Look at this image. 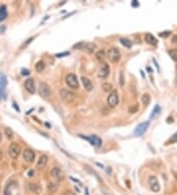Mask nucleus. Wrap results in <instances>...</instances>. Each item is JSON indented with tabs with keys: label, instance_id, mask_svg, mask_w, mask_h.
Returning <instances> with one entry per match:
<instances>
[{
	"label": "nucleus",
	"instance_id": "5701e85b",
	"mask_svg": "<svg viewBox=\"0 0 177 195\" xmlns=\"http://www.w3.org/2000/svg\"><path fill=\"white\" fill-rule=\"evenodd\" d=\"M35 68L38 72H42L44 70V68H45V64H44V62H42V61H38V63L36 64Z\"/></svg>",
	"mask_w": 177,
	"mask_h": 195
},
{
	"label": "nucleus",
	"instance_id": "6ab92c4d",
	"mask_svg": "<svg viewBox=\"0 0 177 195\" xmlns=\"http://www.w3.org/2000/svg\"><path fill=\"white\" fill-rule=\"evenodd\" d=\"M8 16L7 13V7L5 5H1L0 6V22L4 21Z\"/></svg>",
	"mask_w": 177,
	"mask_h": 195
},
{
	"label": "nucleus",
	"instance_id": "9b49d317",
	"mask_svg": "<svg viewBox=\"0 0 177 195\" xmlns=\"http://www.w3.org/2000/svg\"><path fill=\"white\" fill-rule=\"evenodd\" d=\"M25 89L27 90V92H29L30 94H35L36 85H35V81H34L33 78H29L25 81Z\"/></svg>",
	"mask_w": 177,
	"mask_h": 195
},
{
	"label": "nucleus",
	"instance_id": "58836bf2",
	"mask_svg": "<svg viewBox=\"0 0 177 195\" xmlns=\"http://www.w3.org/2000/svg\"><path fill=\"white\" fill-rule=\"evenodd\" d=\"M172 42H174V44H177V35L173 36V38H172Z\"/></svg>",
	"mask_w": 177,
	"mask_h": 195
},
{
	"label": "nucleus",
	"instance_id": "dca6fc26",
	"mask_svg": "<svg viewBox=\"0 0 177 195\" xmlns=\"http://www.w3.org/2000/svg\"><path fill=\"white\" fill-rule=\"evenodd\" d=\"M7 77L5 74L0 72V91H5V87L7 86Z\"/></svg>",
	"mask_w": 177,
	"mask_h": 195
},
{
	"label": "nucleus",
	"instance_id": "49530a36",
	"mask_svg": "<svg viewBox=\"0 0 177 195\" xmlns=\"http://www.w3.org/2000/svg\"><path fill=\"white\" fill-rule=\"evenodd\" d=\"M1 98H2V96H1V95H0V100H1Z\"/></svg>",
	"mask_w": 177,
	"mask_h": 195
},
{
	"label": "nucleus",
	"instance_id": "ea45409f",
	"mask_svg": "<svg viewBox=\"0 0 177 195\" xmlns=\"http://www.w3.org/2000/svg\"><path fill=\"white\" fill-rule=\"evenodd\" d=\"M138 5H139V3H138V2L136 1V0H135V1L132 2V6H133V7H137Z\"/></svg>",
	"mask_w": 177,
	"mask_h": 195
},
{
	"label": "nucleus",
	"instance_id": "37998d69",
	"mask_svg": "<svg viewBox=\"0 0 177 195\" xmlns=\"http://www.w3.org/2000/svg\"><path fill=\"white\" fill-rule=\"evenodd\" d=\"M4 29H5V27H2V28H0V32H1V33H2V32H3V30Z\"/></svg>",
	"mask_w": 177,
	"mask_h": 195
},
{
	"label": "nucleus",
	"instance_id": "a18cd8bd",
	"mask_svg": "<svg viewBox=\"0 0 177 195\" xmlns=\"http://www.w3.org/2000/svg\"><path fill=\"white\" fill-rule=\"evenodd\" d=\"M175 83H176V87H177V76H176V80H175Z\"/></svg>",
	"mask_w": 177,
	"mask_h": 195
},
{
	"label": "nucleus",
	"instance_id": "79ce46f5",
	"mask_svg": "<svg viewBox=\"0 0 177 195\" xmlns=\"http://www.w3.org/2000/svg\"><path fill=\"white\" fill-rule=\"evenodd\" d=\"M33 173H34V171H29V176H32V175H33Z\"/></svg>",
	"mask_w": 177,
	"mask_h": 195
},
{
	"label": "nucleus",
	"instance_id": "0eeeda50",
	"mask_svg": "<svg viewBox=\"0 0 177 195\" xmlns=\"http://www.w3.org/2000/svg\"><path fill=\"white\" fill-rule=\"evenodd\" d=\"M21 151H22V149H21V147L17 143H11L8 152H9V156L12 159H17L21 154Z\"/></svg>",
	"mask_w": 177,
	"mask_h": 195
},
{
	"label": "nucleus",
	"instance_id": "f704fd0d",
	"mask_svg": "<svg viewBox=\"0 0 177 195\" xmlns=\"http://www.w3.org/2000/svg\"><path fill=\"white\" fill-rule=\"evenodd\" d=\"M69 54H70V53L66 51V52H62V53H57L55 56H57V57H63L64 55H69Z\"/></svg>",
	"mask_w": 177,
	"mask_h": 195
},
{
	"label": "nucleus",
	"instance_id": "f03ea898",
	"mask_svg": "<svg viewBox=\"0 0 177 195\" xmlns=\"http://www.w3.org/2000/svg\"><path fill=\"white\" fill-rule=\"evenodd\" d=\"M106 55H107L108 60L111 62V63H117V62H119V60L121 58V53L117 48H109L107 53H106Z\"/></svg>",
	"mask_w": 177,
	"mask_h": 195
},
{
	"label": "nucleus",
	"instance_id": "72a5a7b5",
	"mask_svg": "<svg viewBox=\"0 0 177 195\" xmlns=\"http://www.w3.org/2000/svg\"><path fill=\"white\" fill-rule=\"evenodd\" d=\"M34 38H35V37H32V38H28V40H27V42H25V44H23V46H21V48H25V46H28V44H31V42H32V40H34Z\"/></svg>",
	"mask_w": 177,
	"mask_h": 195
},
{
	"label": "nucleus",
	"instance_id": "bb28decb",
	"mask_svg": "<svg viewBox=\"0 0 177 195\" xmlns=\"http://www.w3.org/2000/svg\"><path fill=\"white\" fill-rule=\"evenodd\" d=\"M168 53H169V56L171 57L172 60L177 61V49H171Z\"/></svg>",
	"mask_w": 177,
	"mask_h": 195
},
{
	"label": "nucleus",
	"instance_id": "2f4dec72",
	"mask_svg": "<svg viewBox=\"0 0 177 195\" xmlns=\"http://www.w3.org/2000/svg\"><path fill=\"white\" fill-rule=\"evenodd\" d=\"M138 108H139V106H138V104H136V106H132V108H129V112L130 113H135L138 111Z\"/></svg>",
	"mask_w": 177,
	"mask_h": 195
},
{
	"label": "nucleus",
	"instance_id": "e433bc0d",
	"mask_svg": "<svg viewBox=\"0 0 177 195\" xmlns=\"http://www.w3.org/2000/svg\"><path fill=\"white\" fill-rule=\"evenodd\" d=\"M120 85L121 86L124 85V82H123V74H122V72L120 73Z\"/></svg>",
	"mask_w": 177,
	"mask_h": 195
},
{
	"label": "nucleus",
	"instance_id": "6e6552de",
	"mask_svg": "<svg viewBox=\"0 0 177 195\" xmlns=\"http://www.w3.org/2000/svg\"><path fill=\"white\" fill-rule=\"evenodd\" d=\"M149 126H150V121L142 122V123H140L139 125L136 127L135 131H134V134H135L136 136H142V135L148 130Z\"/></svg>",
	"mask_w": 177,
	"mask_h": 195
},
{
	"label": "nucleus",
	"instance_id": "2eb2a0df",
	"mask_svg": "<svg viewBox=\"0 0 177 195\" xmlns=\"http://www.w3.org/2000/svg\"><path fill=\"white\" fill-rule=\"evenodd\" d=\"M82 83L84 85V88L87 90L88 92H91L93 90V83L91 82L89 78L87 77H82Z\"/></svg>",
	"mask_w": 177,
	"mask_h": 195
},
{
	"label": "nucleus",
	"instance_id": "20e7f679",
	"mask_svg": "<svg viewBox=\"0 0 177 195\" xmlns=\"http://www.w3.org/2000/svg\"><path fill=\"white\" fill-rule=\"evenodd\" d=\"M38 94H39L42 98H48L51 95L50 87L46 84V83L40 82L39 86H38Z\"/></svg>",
	"mask_w": 177,
	"mask_h": 195
},
{
	"label": "nucleus",
	"instance_id": "7c9ffc66",
	"mask_svg": "<svg viewBox=\"0 0 177 195\" xmlns=\"http://www.w3.org/2000/svg\"><path fill=\"white\" fill-rule=\"evenodd\" d=\"M48 188H49V190H51V191H55V190L58 188V184H54V183L50 182L49 185H48Z\"/></svg>",
	"mask_w": 177,
	"mask_h": 195
},
{
	"label": "nucleus",
	"instance_id": "1a4fd4ad",
	"mask_svg": "<svg viewBox=\"0 0 177 195\" xmlns=\"http://www.w3.org/2000/svg\"><path fill=\"white\" fill-rule=\"evenodd\" d=\"M109 72H110L109 65H108L107 63H105V62L101 63V66H99V78L105 79L106 77L109 75Z\"/></svg>",
	"mask_w": 177,
	"mask_h": 195
},
{
	"label": "nucleus",
	"instance_id": "393cba45",
	"mask_svg": "<svg viewBox=\"0 0 177 195\" xmlns=\"http://www.w3.org/2000/svg\"><path fill=\"white\" fill-rule=\"evenodd\" d=\"M120 42H121V44H122V46H124L125 48H130L132 46L131 40H127V38H121V40H120Z\"/></svg>",
	"mask_w": 177,
	"mask_h": 195
},
{
	"label": "nucleus",
	"instance_id": "9d476101",
	"mask_svg": "<svg viewBox=\"0 0 177 195\" xmlns=\"http://www.w3.org/2000/svg\"><path fill=\"white\" fill-rule=\"evenodd\" d=\"M149 184H150V187L152 189V191L153 192H159L161 190V185H159V182L157 180V178L155 176H150L149 178Z\"/></svg>",
	"mask_w": 177,
	"mask_h": 195
},
{
	"label": "nucleus",
	"instance_id": "7ed1b4c3",
	"mask_svg": "<svg viewBox=\"0 0 177 195\" xmlns=\"http://www.w3.org/2000/svg\"><path fill=\"white\" fill-rule=\"evenodd\" d=\"M66 84L71 89H79V81L75 74H68L66 76Z\"/></svg>",
	"mask_w": 177,
	"mask_h": 195
},
{
	"label": "nucleus",
	"instance_id": "473e14b6",
	"mask_svg": "<svg viewBox=\"0 0 177 195\" xmlns=\"http://www.w3.org/2000/svg\"><path fill=\"white\" fill-rule=\"evenodd\" d=\"M170 34H171V32H170V31H166V32H163V33L159 34V37H161V38H167L168 36H170Z\"/></svg>",
	"mask_w": 177,
	"mask_h": 195
},
{
	"label": "nucleus",
	"instance_id": "aec40b11",
	"mask_svg": "<svg viewBox=\"0 0 177 195\" xmlns=\"http://www.w3.org/2000/svg\"><path fill=\"white\" fill-rule=\"evenodd\" d=\"M106 57H107V55L105 54L104 50H99L97 53H95V58H97L99 62H102V63H103V61L105 60Z\"/></svg>",
	"mask_w": 177,
	"mask_h": 195
},
{
	"label": "nucleus",
	"instance_id": "4be33fe9",
	"mask_svg": "<svg viewBox=\"0 0 177 195\" xmlns=\"http://www.w3.org/2000/svg\"><path fill=\"white\" fill-rule=\"evenodd\" d=\"M14 184L13 181L11 182H9L7 184V185L5 186V188H4V192H3V195H12V192H11V187L12 185Z\"/></svg>",
	"mask_w": 177,
	"mask_h": 195
},
{
	"label": "nucleus",
	"instance_id": "c85d7f7f",
	"mask_svg": "<svg viewBox=\"0 0 177 195\" xmlns=\"http://www.w3.org/2000/svg\"><path fill=\"white\" fill-rule=\"evenodd\" d=\"M177 142V132L175 134H173L171 136V138L169 139V140H168V144H172V143H176Z\"/></svg>",
	"mask_w": 177,
	"mask_h": 195
},
{
	"label": "nucleus",
	"instance_id": "a19ab883",
	"mask_svg": "<svg viewBox=\"0 0 177 195\" xmlns=\"http://www.w3.org/2000/svg\"><path fill=\"white\" fill-rule=\"evenodd\" d=\"M13 106H14V108H16V110H17V111H19V108H18V106H17L16 102H13Z\"/></svg>",
	"mask_w": 177,
	"mask_h": 195
},
{
	"label": "nucleus",
	"instance_id": "423d86ee",
	"mask_svg": "<svg viewBox=\"0 0 177 195\" xmlns=\"http://www.w3.org/2000/svg\"><path fill=\"white\" fill-rule=\"evenodd\" d=\"M118 102H119L118 93H117V91H112L107 98V104L110 106V108H113L118 104Z\"/></svg>",
	"mask_w": 177,
	"mask_h": 195
},
{
	"label": "nucleus",
	"instance_id": "f257e3e1",
	"mask_svg": "<svg viewBox=\"0 0 177 195\" xmlns=\"http://www.w3.org/2000/svg\"><path fill=\"white\" fill-rule=\"evenodd\" d=\"M59 95H60L61 98H62L65 102H67V104L73 102L76 98V94L74 93L73 91H71V90L62 89L60 91V93H59Z\"/></svg>",
	"mask_w": 177,
	"mask_h": 195
},
{
	"label": "nucleus",
	"instance_id": "412c9836",
	"mask_svg": "<svg viewBox=\"0 0 177 195\" xmlns=\"http://www.w3.org/2000/svg\"><path fill=\"white\" fill-rule=\"evenodd\" d=\"M141 100H142V104H144V106H149V104H150V102H151L150 95H149V94H144V95L142 96V98H141Z\"/></svg>",
	"mask_w": 177,
	"mask_h": 195
},
{
	"label": "nucleus",
	"instance_id": "c03bdc74",
	"mask_svg": "<svg viewBox=\"0 0 177 195\" xmlns=\"http://www.w3.org/2000/svg\"><path fill=\"white\" fill-rule=\"evenodd\" d=\"M1 141H2V135L0 133V143H1Z\"/></svg>",
	"mask_w": 177,
	"mask_h": 195
},
{
	"label": "nucleus",
	"instance_id": "cd10ccee",
	"mask_svg": "<svg viewBox=\"0 0 177 195\" xmlns=\"http://www.w3.org/2000/svg\"><path fill=\"white\" fill-rule=\"evenodd\" d=\"M4 131H5V134H6V136H7V138H8V139H12V138H13V136H14V132L12 131L11 128L6 127Z\"/></svg>",
	"mask_w": 177,
	"mask_h": 195
},
{
	"label": "nucleus",
	"instance_id": "a878e982",
	"mask_svg": "<svg viewBox=\"0 0 177 195\" xmlns=\"http://www.w3.org/2000/svg\"><path fill=\"white\" fill-rule=\"evenodd\" d=\"M102 90H103L104 92H106V93H108V92H112V85L110 84V83H104V84H102Z\"/></svg>",
	"mask_w": 177,
	"mask_h": 195
},
{
	"label": "nucleus",
	"instance_id": "4c0bfd02",
	"mask_svg": "<svg viewBox=\"0 0 177 195\" xmlns=\"http://www.w3.org/2000/svg\"><path fill=\"white\" fill-rule=\"evenodd\" d=\"M62 195H74L73 194V192H71L70 190H67V191H65Z\"/></svg>",
	"mask_w": 177,
	"mask_h": 195
},
{
	"label": "nucleus",
	"instance_id": "f3484780",
	"mask_svg": "<svg viewBox=\"0 0 177 195\" xmlns=\"http://www.w3.org/2000/svg\"><path fill=\"white\" fill-rule=\"evenodd\" d=\"M145 38H146L147 44H151V46H157V40L153 37L152 34H147Z\"/></svg>",
	"mask_w": 177,
	"mask_h": 195
},
{
	"label": "nucleus",
	"instance_id": "f8f14e48",
	"mask_svg": "<svg viewBox=\"0 0 177 195\" xmlns=\"http://www.w3.org/2000/svg\"><path fill=\"white\" fill-rule=\"evenodd\" d=\"M23 157H24L25 161L28 163H33L35 161L36 155H35V152L31 149H26L23 153Z\"/></svg>",
	"mask_w": 177,
	"mask_h": 195
},
{
	"label": "nucleus",
	"instance_id": "39448f33",
	"mask_svg": "<svg viewBox=\"0 0 177 195\" xmlns=\"http://www.w3.org/2000/svg\"><path fill=\"white\" fill-rule=\"evenodd\" d=\"M81 138H84L85 140H88L93 146L101 147L102 144V140L97 135H89V136H83V135H79Z\"/></svg>",
	"mask_w": 177,
	"mask_h": 195
},
{
	"label": "nucleus",
	"instance_id": "ddd939ff",
	"mask_svg": "<svg viewBox=\"0 0 177 195\" xmlns=\"http://www.w3.org/2000/svg\"><path fill=\"white\" fill-rule=\"evenodd\" d=\"M47 161H48L47 156H45V155H41V156H40L39 159H38V164H37L38 169H39V170H42V169H43L44 167L46 166V164H47Z\"/></svg>",
	"mask_w": 177,
	"mask_h": 195
},
{
	"label": "nucleus",
	"instance_id": "c756f323",
	"mask_svg": "<svg viewBox=\"0 0 177 195\" xmlns=\"http://www.w3.org/2000/svg\"><path fill=\"white\" fill-rule=\"evenodd\" d=\"M85 46H86V44H85L84 42H79V44H77L74 46V48L75 49H82V48H85Z\"/></svg>",
	"mask_w": 177,
	"mask_h": 195
},
{
	"label": "nucleus",
	"instance_id": "b1692460",
	"mask_svg": "<svg viewBox=\"0 0 177 195\" xmlns=\"http://www.w3.org/2000/svg\"><path fill=\"white\" fill-rule=\"evenodd\" d=\"M161 112V106H159V104H157V106L153 108V112H152V114H151V116H150V118L152 119L153 118V117L155 116V115H157L159 113Z\"/></svg>",
	"mask_w": 177,
	"mask_h": 195
},
{
	"label": "nucleus",
	"instance_id": "a211bd4d",
	"mask_svg": "<svg viewBox=\"0 0 177 195\" xmlns=\"http://www.w3.org/2000/svg\"><path fill=\"white\" fill-rule=\"evenodd\" d=\"M84 49L88 53L91 54V53H93L95 51V49H97V46H95V44H93V42H88V44H86Z\"/></svg>",
	"mask_w": 177,
	"mask_h": 195
},
{
	"label": "nucleus",
	"instance_id": "4468645a",
	"mask_svg": "<svg viewBox=\"0 0 177 195\" xmlns=\"http://www.w3.org/2000/svg\"><path fill=\"white\" fill-rule=\"evenodd\" d=\"M50 175H51V176H52L53 178L59 180V179L62 177V171H61V170L59 168H54V169H52V170L50 171Z\"/></svg>",
	"mask_w": 177,
	"mask_h": 195
},
{
	"label": "nucleus",
	"instance_id": "c9c22d12",
	"mask_svg": "<svg viewBox=\"0 0 177 195\" xmlns=\"http://www.w3.org/2000/svg\"><path fill=\"white\" fill-rule=\"evenodd\" d=\"M31 72L29 71V70L27 69H22V75H29Z\"/></svg>",
	"mask_w": 177,
	"mask_h": 195
}]
</instances>
